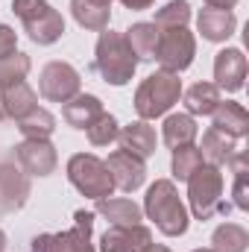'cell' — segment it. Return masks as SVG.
Here are the masks:
<instances>
[{"label": "cell", "mask_w": 249, "mask_h": 252, "mask_svg": "<svg viewBox=\"0 0 249 252\" xmlns=\"http://www.w3.org/2000/svg\"><path fill=\"white\" fill-rule=\"evenodd\" d=\"M144 214L156 223V229L164 238H182L190 226V214H187L185 202L179 199V190L170 179H156L147 188Z\"/></svg>", "instance_id": "cell-1"}, {"label": "cell", "mask_w": 249, "mask_h": 252, "mask_svg": "<svg viewBox=\"0 0 249 252\" xmlns=\"http://www.w3.org/2000/svg\"><path fill=\"white\" fill-rule=\"evenodd\" d=\"M94 70L115 88H124L132 82L138 70V59L132 47L126 44L124 32H112V30L100 32L97 47H94Z\"/></svg>", "instance_id": "cell-2"}, {"label": "cell", "mask_w": 249, "mask_h": 252, "mask_svg": "<svg viewBox=\"0 0 249 252\" xmlns=\"http://www.w3.org/2000/svg\"><path fill=\"white\" fill-rule=\"evenodd\" d=\"M182 97V79L179 73H170V70H156L150 73L138 91H135V112H138V121H156V118H164Z\"/></svg>", "instance_id": "cell-3"}, {"label": "cell", "mask_w": 249, "mask_h": 252, "mask_svg": "<svg viewBox=\"0 0 249 252\" xmlns=\"http://www.w3.org/2000/svg\"><path fill=\"white\" fill-rule=\"evenodd\" d=\"M67 182L88 199H106L115 193V182L109 176V167L94 153H76L67 158Z\"/></svg>", "instance_id": "cell-4"}, {"label": "cell", "mask_w": 249, "mask_h": 252, "mask_svg": "<svg viewBox=\"0 0 249 252\" xmlns=\"http://www.w3.org/2000/svg\"><path fill=\"white\" fill-rule=\"evenodd\" d=\"M187 205L196 220H211L223 205V170L214 164H202L187 179Z\"/></svg>", "instance_id": "cell-5"}, {"label": "cell", "mask_w": 249, "mask_h": 252, "mask_svg": "<svg viewBox=\"0 0 249 252\" xmlns=\"http://www.w3.org/2000/svg\"><path fill=\"white\" fill-rule=\"evenodd\" d=\"M196 56V35L187 27H170V30H158V44H156V59L161 64V70L170 73H182L193 64Z\"/></svg>", "instance_id": "cell-6"}, {"label": "cell", "mask_w": 249, "mask_h": 252, "mask_svg": "<svg viewBox=\"0 0 249 252\" xmlns=\"http://www.w3.org/2000/svg\"><path fill=\"white\" fill-rule=\"evenodd\" d=\"M38 91L50 103H67L82 91V76L73 64L67 62H47L38 76Z\"/></svg>", "instance_id": "cell-7"}, {"label": "cell", "mask_w": 249, "mask_h": 252, "mask_svg": "<svg viewBox=\"0 0 249 252\" xmlns=\"http://www.w3.org/2000/svg\"><path fill=\"white\" fill-rule=\"evenodd\" d=\"M15 161L27 176H38V179L56 173L59 167V156L50 138H24L15 147Z\"/></svg>", "instance_id": "cell-8"}, {"label": "cell", "mask_w": 249, "mask_h": 252, "mask_svg": "<svg viewBox=\"0 0 249 252\" xmlns=\"http://www.w3.org/2000/svg\"><path fill=\"white\" fill-rule=\"evenodd\" d=\"M32 193L30 176L18 167L15 158H0V214H15L27 205Z\"/></svg>", "instance_id": "cell-9"}, {"label": "cell", "mask_w": 249, "mask_h": 252, "mask_svg": "<svg viewBox=\"0 0 249 252\" xmlns=\"http://www.w3.org/2000/svg\"><path fill=\"white\" fill-rule=\"evenodd\" d=\"M106 167H109V176H112L115 188H121L124 193H132L147 182V161H141L138 156H132L126 150L109 153Z\"/></svg>", "instance_id": "cell-10"}, {"label": "cell", "mask_w": 249, "mask_h": 252, "mask_svg": "<svg viewBox=\"0 0 249 252\" xmlns=\"http://www.w3.org/2000/svg\"><path fill=\"white\" fill-rule=\"evenodd\" d=\"M247 70L249 67H247V56H244V50H238V47H226V50H220V53L214 56V85H217L220 91L235 94V91L244 88Z\"/></svg>", "instance_id": "cell-11"}, {"label": "cell", "mask_w": 249, "mask_h": 252, "mask_svg": "<svg viewBox=\"0 0 249 252\" xmlns=\"http://www.w3.org/2000/svg\"><path fill=\"white\" fill-rule=\"evenodd\" d=\"M147 244H153V232L138 223V226H109L100 238V252H144Z\"/></svg>", "instance_id": "cell-12"}, {"label": "cell", "mask_w": 249, "mask_h": 252, "mask_svg": "<svg viewBox=\"0 0 249 252\" xmlns=\"http://www.w3.org/2000/svg\"><path fill=\"white\" fill-rule=\"evenodd\" d=\"M91 235H94V211L79 208L73 214V226L67 232L53 235V247H56V252H97Z\"/></svg>", "instance_id": "cell-13"}, {"label": "cell", "mask_w": 249, "mask_h": 252, "mask_svg": "<svg viewBox=\"0 0 249 252\" xmlns=\"http://www.w3.org/2000/svg\"><path fill=\"white\" fill-rule=\"evenodd\" d=\"M196 30L205 41L211 44H220V41H229L238 30V18L232 9H214V6H205L199 9L196 15Z\"/></svg>", "instance_id": "cell-14"}, {"label": "cell", "mask_w": 249, "mask_h": 252, "mask_svg": "<svg viewBox=\"0 0 249 252\" xmlns=\"http://www.w3.org/2000/svg\"><path fill=\"white\" fill-rule=\"evenodd\" d=\"M118 144H121V150L132 153V156H138L141 161H147V158L156 153L158 138H156V129L150 126V121H132V124L121 126V132H118Z\"/></svg>", "instance_id": "cell-15"}, {"label": "cell", "mask_w": 249, "mask_h": 252, "mask_svg": "<svg viewBox=\"0 0 249 252\" xmlns=\"http://www.w3.org/2000/svg\"><path fill=\"white\" fill-rule=\"evenodd\" d=\"M24 32H27L38 47H50V44H56V41L64 35L62 12H59V9H53V6H47V9H44V12H38L35 18L24 21Z\"/></svg>", "instance_id": "cell-16"}, {"label": "cell", "mask_w": 249, "mask_h": 252, "mask_svg": "<svg viewBox=\"0 0 249 252\" xmlns=\"http://www.w3.org/2000/svg\"><path fill=\"white\" fill-rule=\"evenodd\" d=\"M94 214L103 217L109 226H138L144 220V208L126 196H106L94 202Z\"/></svg>", "instance_id": "cell-17"}, {"label": "cell", "mask_w": 249, "mask_h": 252, "mask_svg": "<svg viewBox=\"0 0 249 252\" xmlns=\"http://www.w3.org/2000/svg\"><path fill=\"white\" fill-rule=\"evenodd\" d=\"M238 150H241V138H232V135H226V132H220V129H214V126L202 132V147H199V153H202V161H205V164L223 167V164H229V161L235 158Z\"/></svg>", "instance_id": "cell-18"}, {"label": "cell", "mask_w": 249, "mask_h": 252, "mask_svg": "<svg viewBox=\"0 0 249 252\" xmlns=\"http://www.w3.org/2000/svg\"><path fill=\"white\" fill-rule=\"evenodd\" d=\"M103 112H106V109H103V100L94 97V94H82V91H79L73 100H67V103L62 106L64 124L73 126V129H79V132H85V129L94 124Z\"/></svg>", "instance_id": "cell-19"}, {"label": "cell", "mask_w": 249, "mask_h": 252, "mask_svg": "<svg viewBox=\"0 0 249 252\" xmlns=\"http://www.w3.org/2000/svg\"><path fill=\"white\" fill-rule=\"evenodd\" d=\"M182 103L190 118H211L214 109L223 103V97L214 82H193L187 91H182Z\"/></svg>", "instance_id": "cell-20"}, {"label": "cell", "mask_w": 249, "mask_h": 252, "mask_svg": "<svg viewBox=\"0 0 249 252\" xmlns=\"http://www.w3.org/2000/svg\"><path fill=\"white\" fill-rule=\"evenodd\" d=\"M0 106H3V115L12 118V121H21L24 115H30L32 109H38V94L30 88V82H15L9 88L0 91Z\"/></svg>", "instance_id": "cell-21"}, {"label": "cell", "mask_w": 249, "mask_h": 252, "mask_svg": "<svg viewBox=\"0 0 249 252\" xmlns=\"http://www.w3.org/2000/svg\"><path fill=\"white\" fill-rule=\"evenodd\" d=\"M126 44L132 47L138 62H153L156 59V44H158V27L150 21H138L124 32Z\"/></svg>", "instance_id": "cell-22"}, {"label": "cell", "mask_w": 249, "mask_h": 252, "mask_svg": "<svg viewBox=\"0 0 249 252\" xmlns=\"http://www.w3.org/2000/svg\"><path fill=\"white\" fill-rule=\"evenodd\" d=\"M211 118H214V129H220V132H226L232 138H244L249 132V112L235 100L220 103Z\"/></svg>", "instance_id": "cell-23"}, {"label": "cell", "mask_w": 249, "mask_h": 252, "mask_svg": "<svg viewBox=\"0 0 249 252\" xmlns=\"http://www.w3.org/2000/svg\"><path fill=\"white\" fill-rule=\"evenodd\" d=\"M70 15H73V21H76L82 30L103 32V30H109L112 6H100V3H94V0H70Z\"/></svg>", "instance_id": "cell-24"}, {"label": "cell", "mask_w": 249, "mask_h": 252, "mask_svg": "<svg viewBox=\"0 0 249 252\" xmlns=\"http://www.w3.org/2000/svg\"><path fill=\"white\" fill-rule=\"evenodd\" d=\"M199 126L196 121L187 115V112H176V115H167L164 118V126H161V141L176 150V147H185V144H193Z\"/></svg>", "instance_id": "cell-25"}, {"label": "cell", "mask_w": 249, "mask_h": 252, "mask_svg": "<svg viewBox=\"0 0 249 252\" xmlns=\"http://www.w3.org/2000/svg\"><path fill=\"white\" fill-rule=\"evenodd\" d=\"M249 232L241 223H223L211 235V250L214 252H247Z\"/></svg>", "instance_id": "cell-26"}, {"label": "cell", "mask_w": 249, "mask_h": 252, "mask_svg": "<svg viewBox=\"0 0 249 252\" xmlns=\"http://www.w3.org/2000/svg\"><path fill=\"white\" fill-rule=\"evenodd\" d=\"M18 124V132L24 135V138H50L53 132H56V118L47 112V109H32L30 115H24L21 121H15Z\"/></svg>", "instance_id": "cell-27"}, {"label": "cell", "mask_w": 249, "mask_h": 252, "mask_svg": "<svg viewBox=\"0 0 249 252\" xmlns=\"http://www.w3.org/2000/svg\"><path fill=\"white\" fill-rule=\"evenodd\" d=\"M202 164H205V161H202V153H199V147L185 144V147H176V150H173L170 170H173V176H176L179 182H187V179H190V173H193L196 167H202Z\"/></svg>", "instance_id": "cell-28"}, {"label": "cell", "mask_w": 249, "mask_h": 252, "mask_svg": "<svg viewBox=\"0 0 249 252\" xmlns=\"http://www.w3.org/2000/svg\"><path fill=\"white\" fill-rule=\"evenodd\" d=\"M30 67H32L30 56L21 53V50H15L12 56H3L0 59V91L9 88V85H15V82H24L27 73H30Z\"/></svg>", "instance_id": "cell-29"}, {"label": "cell", "mask_w": 249, "mask_h": 252, "mask_svg": "<svg viewBox=\"0 0 249 252\" xmlns=\"http://www.w3.org/2000/svg\"><path fill=\"white\" fill-rule=\"evenodd\" d=\"M118 132H121V124H118L115 115H109V112H103L94 124L85 129L91 147H109V144H115V141H118Z\"/></svg>", "instance_id": "cell-30"}, {"label": "cell", "mask_w": 249, "mask_h": 252, "mask_svg": "<svg viewBox=\"0 0 249 252\" xmlns=\"http://www.w3.org/2000/svg\"><path fill=\"white\" fill-rule=\"evenodd\" d=\"M190 21V3L187 0H170L167 6H161L156 12V27L158 30H170V27H187Z\"/></svg>", "instance_id": "cell-31"}, {"label": "cell", "mask_w": 249, "mask_h": 252, "mask_svg": "<svg viewBox=\"0 0 249 252\" xmlns=\"http://www.w3.org/2000/svg\"><path fill=\"white\" fill-rule=\"evenodd\" d=\"M249 167H244V170H235V188H232V205L235 208H241V211H249Z\"/></svg>", "instance_id": "cell-32"}, {"label": "cell", "mask_w": 249, "mask_h": 252, "mask_svg": "<svg viewBox=\"0 0 249 252\" xmlns=\"http://www.w3.org/2000/svg\"><path fill=\"white\" fill-rule=\"evenodd\" d=\"M50 3L47 0H12V12L21 18V24L24 21H30V18H35L38 12H44Z\"/></svg>", "instance_id": "cell-33"}, {"label": "cell", "mask_w": 249, "mask_h": 252, "mask_svg": "<svg viewBox=\"0 0 249 252\" xmlns=\"http://www.w3.org/2000/svg\"><path fill=\"white\" fill-rule=\"evenodd\" d=\"M15 50H18V32L9 24H0V59L12 56Z\"/></svg>", "instance_id": "cell-34"}, {"label": "cell", "mask_w": 249, "mask_h": 252, "mask_svg": "<svg viewBox=\"0 0 249 252\" xmlns=\"http://www.w3.org/2000/svg\"><path fill=\"white\" fill-rule=\"evenodd\" d=\"M30 252H56V247H53V235H50V232L35 235L32 244H30Z\"/></svg>", "instance_id": "cell-35"}, {"label": "cell", "mask_w": 249, "mask_h": 252, "mask_svg": "<svg viewBox=\"0 0 249 252\" xmlns=\"http://www.w3.org/2000/svg\"><path fill=\"white\" fill-rule=\"evenodd\" d=\"M126 9H132V12H144V9H150L156 0H121Z\"/></svg>", "instance_id": "cell-36"}, {"label": "cell", "mask_w": 249, "mask_h": 252, "mask_svg": "<svg viewBox=\"0 0 249 252\" xmlns=\"http://www.w3.org/2000/svg\"><path fill=\"white\" fill-rule=\"evenodd\" d=\"M205 6H214V9H235L238 0H205Z\"/></svg>", "instance_id": "cell-37"}, {"label": "cell", "mask_w": 249, "mask_h": 252, "mask_svg": "<svg viewBox=\"0 0 249 252\" xmlns=\"http://www.w3.org/2000/svg\"><path fill=\"white\" fill-rule=\"evenodd\" d=\"M144 252H173V250H170V247H164V244H147Z\"/></svg>", "instance_id": "cell-38"}, {"label": "cell", "mask_w": 249, "mask_h": 252, "mask_svg": "<svg viewBox=\"0 0 249 252\" xmlns=\"http://www.w3.org/2000/svg\"><path fill=\"white\" fill-rule=\"evenodd\" d=\"M6 250V232H3V229H0V252Z\"/></svg>", "instance_id": "cell-39"}, {"label": "cell", "mask_w": 249, "mask_h": 252, "mask_svg": "<svg viewBox=\"0 0 249 252\" xmlns=\"http://www.w3.org/2000/svg\"><path fill=\"white\" fill-rule=\"evenodd\" d=\"M94 3H100V6H112V0H94Z\"/></svg>", "instance_id": "cell-40"}, {"label": "cell", "mask_w": 249, "mask_h": 252, "mask_svg": "<svg viewBox=\"0 0 249 252\" xmlns=\"http://www.w3.org/2000/svg\"><path fill=\"white\" fill-rule=\"evenodd\" d=\"M3 118H6V115H3V106H0V121H3Z\"/></svg>", "instance_id": "cell-41"}, {"label": "cell", "mask_w": 249, "mask_h": 252, "mask_svg": "<svg viewBox=\"0 0 249 252\" xmlns=\"http://www.w3.org/2000/svg\"><path fill=\"white\" fill-rule=\"evenodd\" d=\"M193 252H214V250H193Z\"/></svg>", "instance_id": "cell-42"}]
</instances>
